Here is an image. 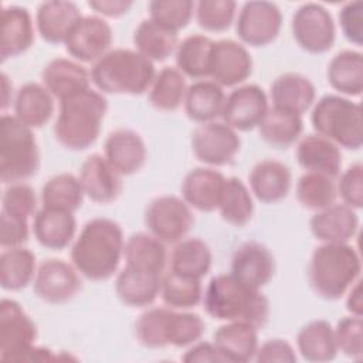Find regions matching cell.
<instances>
[{"label": "cell", "instance_id": "1", "mask_svg": "<svg viewBox=\"0 0 363 363\" xmlns=\"http://www.w3.org/2000/svg\"><path fill=\"white\" fill-rule=\"evenodd\" d=\"M125 238L121 225L108 217L88 220L71 245V264L81 277L102 282L113 277L123 258Z\"/></svg>", "mask_w": 363, "mask_h": 363}, {"label": "cell", "instance_id": "2", "mask_svg": "<svg viewBox=\"0 0 363 363\" xmlns=\"http://www.w3.org/2000/svg\"><path fill=\"white\" fill-rule=\"evenodd\" d=\"M203 308L216 320H245L262 328L269 318V301L261 292L247 286L228 274L214 275L203 289Z\"/></svg>", "mask_w": 363, "mask_h": 363}, {"label": "cell", "instance_id": "3", "mask_svg": "<svg viewBox=\"0 0 363 363\" xmlns=\"http://www.w3.org/2000/svg\"><path fill=\"white\" fill-rule=\"evenodd\" d=\"M55 140L68 150H85L99 138L108 101L98 89H85L58 102Z\"/></svg>", "mask_w": 363, "mask_h": 363}, {"label": "cell", "instance_id": "4", "mask_svg": "<svg viewBox=\"0 0 363 363\" xmlns=\"http://www.w3.org/2000/svg\"><path fill=\"white\" fill-rule=\"evenodd\" d=\"M360 255L349 242H322L308 264V281L322 299L337 301L360 279Z\"/></svg>", "mask_w": 363, "mask_h": 363}, {"label": "cell", "instance_id": "5", "mask_svg": "<svg viewBox=\"0 0 363 363\" xmlns=\"http://www.w3.org/2000/svg\"><path fill=\"white\" fill-rule=\"evenodd\" d=\"M91 81L102 94L142 95L149 91L155 64L130 48H113L91 68Z\"/></svg>", "mask_w": 363, "mask_h": 363}, {"label": "cell", "instance_id": "6", "mask_svg": "<svg viewBox=\"0 0 363 363\" xmlns=\"http://www.w3.org/2000/svg\"><path fill=\"white\" fill-rule=\"evenodd\" d=\"M311 123L315 133L339 147L359 150L363 146L362 106L347 96L328 94L319 98L312 106Z\"/></svg>", "mask_w": 363, "mask_h": 363}, {"label": "cell", "instance_id": "7", "mask_svg": "<svg viewBox=\"0 0 363 363\" xmlns=\"http://www.w3.org/2000/svg\"><path fill=\"white\" fill-rule=\"evenodd\" d=\"M0 179L4 184L26 182L40 169L34 132L13 115L3 113L0 129Z\"/></svg>", "mask_w": 363, "mask_h": 363}, {"label": "cell", "instance_id": "8", "mask_svg": "<svg viewBox=\"0 0 363 363\" xmlns=\"http://www.w3.org/2000/svg\"><path fill=\"white\" fill-rule=\"evenodd\" d=\"M147 233L164 244L183 240L194 224L189 204L177 196L163 194L149 201L143 216Z\"/></svg>", "mask_w": 363, "mask_h": 363}, {"label": "cell", "instance_id": "9", "mask_svg": "<svg viewBox=\"0 0 363 363\" xmlns=\"http://www.w3.org/2000/svg\"><path fill=\"white\" fill-rule=\"evenodd\" d=\"M37 325L23 306L9 298L0 302V359L4 362H26L35 346Z\"/></svg>", "mask_w": 363, "mask_h": 363}, {"label": "cell", "instance_id": "10", "mask_svg": "<svg viewBox=\"0 0 363 363\" xmlns=\"http://www.w3.org/2000/svg\"><path fill=\"white\" fill-rule=\"evenodd\" d=\"M291 31L296 44L309 54L329 51L336 40L330 11L319 3H303L292 14Z\"/></svg>", "mask_w": 363, "mask_h": 363}, {"label": "cell", "instance_id": "11", "mask_svg": "<svg viewBox=\"0 0 363 363\" xmlns=\"http://www.w3.org/2000/svg\"><path fill=\"white\" fill-rule=\"evenodd\" d=\"M194 157L208 167L230 164L241 147L238 132L223 121L200 123L190 138Z\"/></svg>", "mask_w": 363, "mask_h": 363}, {"label": "cell", "instance_id": "12", "mask_svg": "<svg viewBox=\"0 0 363 363\" xmlns=\"http://www.w3.org/2000/svg\"><path fill=\"white\" fill-rule=\"evenodd\" d=\"M282 28V13L272 1H245L235 20V31L241 44L265 47L277 40Z\"/></svg>", "mask_w": 363, "mask_h": 363}, {"label": "cell", "instance_id": "13", "mask_svg": "<svg viewBox=\"0 0 363 363\" xmlns=\"http://www.w3.org/2000/svg\"><path fill=\"white\" fill-rule=\"evenodd\" d=\"M81 275L72 264L64 259L47 258L38 267L33 281V291L38 299L51 305H61L81 291Z\"/></svg>", "mask_w": 363, "mask_h": 363}, {"label": "cell", "instance_id": "14", "mask_svg": "<svg viewBox=\"0 0 363 363\" xmlns=\"http://www.w3.org/2000/svg\"><path fill=\"white\" fill-rule=\"evenodd\" d=\"M252 57L240 41L223 38L213 43L208 78L221 88H235L252 74Z\"/></svg>", "mask_w": 363, "mask_h": 363}, {"label": "cell", "instance_id": "15", "mask_svg": "<svg viewBox=\"0 0 363 363\" xmlns=\"http://www.w3.org/2000/svg\"><path fill=\"white\" fill-rule=\"evenodd\" d=\"M113 41L111 24L101 16H82L67 41L65 51L78 62L95 64L102 58Z\"/></svg>", "mask_w": 363, "mask_h": 363}, {"label": "cell", "instance_id": "16", "mask_svg": "<svg viewBox=\"0 0 363 363\" xmlns=\"http://www.w3.org/2000/svg\"><path fill=\"white\" fill-rule=\"evenodd\" d=\"M268 109V96L259 85H238L225 95L221 119L237 132H250L258 128Z\"/></svg>", "mask_w": 363, "mask_h": 363}, {"label": "cell", "instance_id": "17", "mask_svg": "<svg viewBox=\"0 0 363 363\" xmlns=\"http://www.w3.org/2000/svg\"><path fill=\"white\" fill-rule=\"evenodd\" d=\"M277 271L275 257L271 250L258 241L240 244L230 264V274L250 288L261 289L271 282Z\"/></svg>", "mask_w": 363, "mask_h": 363}, {"label": "cell", "instance_id": "18", "mask_svg": "<svg viewBox=\"0 0 363 363\" xmlns=\"http://www.w3.org/2000/svg\"><path fill=\"white\" fill-rule=\"evenodd\" d=\"M78 179L85 197L94 203L109 204L121 196L122 176L104 155H89L81 164Z\"/></svg>", "mask_w": 363, "mask_h": 363}, {"label": "cell", "instance_id": "19", "mask_svg": "<svg viewBox=\"0 0 363 363\" xmlns=\"http://www.w3.org/2000/svg\"><path fill=\"white\" fill-rule=\"evenodd\" d=\"M104 156L123 177L138 173L147 160V149L142 136L132 129H115L104 142Z\"/></svg>", "mask_w": 363, "mask_h": 363}, {"label": "cell", "instance_id": "20", "mask_svg": "<svg viewBox=\"0 0 363 363\" xmlns=\"http://www.w3.org/2000/svg\"><path fill=\"white\" fill-rule=\"evenodd\" d=\"M227 177L213 167H196L186 173L182 182V199L201 213L218 208Z\"/></svg>", "mask_w": 363, "mask_h": 363}, {"label": "cell", "instance_id": "21", "mask_svg": "<svg viewBox=\"0 0 363 363\" xmlns=\"http://www.w3.org/2000/svg\"><path fill=\"white\" fill-rule=\"evenodd\" d=\"M82 18L79 7L74 1L50 0L43 1L35 11V30L50 44H64Z\"/></svg>", "mask_w": 363, "mask_h": 363}, {"label": "cell", "instance_id": "22", "mask_svg": "<svg viewBox=\"0 0 363 363\" xmlns=\"http://www.w3.org/2000/svg\"><path fill=\"white\" fill-rule=\"evenodd\" d=\"M0 23L1 61L18 57L31 48L35 37V21H33V17L26 7H3Z\"/></svg>", "mask_w": 363, "mask_h": 363}, {"label": "cell", "instance_id": "23", "mask_svg": "<svg viewBox=\"0 0 363 363\" xmlns=\"http://www.w3.org/2000/svg\"><path fill=\"white\" fill-rule=\"evenodd\" d=\"M91 72L78 61L57 57L41 71V84L60 101L91 88Z\"/></svg>", "mask_w": 363, "mask_h": 363}, {"label": "cell", "instance_id": "24", "mask_svg": "<svg viewBox=\"0 0 363 363\" xmlns=\"http://www.w3.org/2000/svg\"><path fill=\"white\" fill-rule=\"evenodd\" d=\"M251 194L265 204L284 200L292 184L291 169L279 160L264 159L252 166L248 173Z\"/></svg>", "mask_w": 363, "mask_h": 363}, {"label": "cell", "instance_id": "25", "mask_svg": "<svg viewBox=\"0 0 363 363\" xmlns=\"http://www.w3.org/2000/svg\"><path fill=\"white\" fill-rule=\"evenodd\" d=\"M309 228L320 242H349L359 230V217L354 208L333 203L312 214Z\"/></svg>", "mask_w": 363, "mask_h": 363}, {"label": "cell", "instance_id": "26", "mask_svg": "<svg viewBox=\"0 0 363 363\" xmlns=\"http://www.w3.org/2000/svg\"><path fill=\"white\" fill-rule=\"evenodd\" d=\"M295 156L298 164L305 172L336 179L342 169L340 147L318 133L301 138L296 145Z\"/></svg>", "mask_w": 363, "mask_h": 363}, {"label": "cell", "instance_id": "27", "mask_svg": "<svg viewBox=\"0 0 363 363\" xmlns=\"http://www.w3.org/2000/svg\"><path fill=\"white\" fill-rule=\"evenodd\" d=\"M269 98L274 108L302 116L313 106L316 89L308 77L299 72H284L272 81Z\"/></svg>", "mask_w": 363, "mask_h": 363}, {"label": "cell", "instance_id": "28", "mask_svg": "<svg viewBox=\"0 0 363 363\" xmlns=\"http://www.w3.org/2000/svg\"><path fill=\"white\" fill-rule=\"evenodd\" d=\"M77 233V220L74 213L41 207L33 217V234L37 242L52 251L67 248Z\"/></svg>", "mask_w": 363, "mask_h": 363}, {"label": "cell", "instance_id": "29", "mask_svg": "<svg viewBox=\"0 0 363 363\" xmlns=\"http://www.w3.org/2000/svg\"><path fill=\"white\" fill-rule=\"evenodd\" d=\"M213 342L227 363H247L254 360L259 345L258 328L245 320H228L216 329Z\"/></svg>", "mask_w": 363, "mask_h": 363}, {"label": "cell", "instance_id": "30", "mask_svg": "<svg viewBox=\"0 0 363 363\" xmlns=\"http://www.w3.org/2000/svg\"><path fill=\"white\" fill-rule=\"evenodd\" d=\"M54 96L43 84L27 82L17 91L13 101V116L31 129L43 128L52 118Z\"/></svg>", "mask_w": 363, "mask_h": 363}, {"label": "cell", "instance_id": "31", "mask_svg": "<svg viewBox=\"0 0 363 363\" xmlns=\"http://www.w3.org/2000/svg\"><path fill=\"white\" fill-rule=\"evenodd\" d=\"M224 102V88L211 79H200L187 86L183 108L186 116L200 125L221 118Z\"/></svg>", "mask_w": 363, "mask_h": 363}, {"label": "cell", "instance_id": "32", "mask_svg": "<svg viewBox=\"0 0 363 363\" xmlns=\"http://www.w3.org/2000/svg\"><path fill=\"white\" fill-rule=\"evenodd\" d=\"M162 277L123 267L116 275L115 292L130 308H147L160 295Z\"/></svg>", "mask_w": 363, "mask_h": 363}, {"label": "cell", "instance_id": "33", "mask_svg": "<svg viewBox=\"0 0 363 363\" xmlns=\"http://www.w3.org/2000/svg\"><path fill=\"white\" fill-rule=\"evenodd\" d=\"M123 259L125 267L163 275L167 262L166 244L150 233H133L125 241Z\"/></svg>", "mask_w": 363, "mask_h": 363}, {"label": "cell", "instance_id": "34", "mask_svg": "<svg viewBox=\"0 0 363 363\" xmlns=\"http://www.w3.org/2000/svg\"><path fill=\"white\" fill-rule=\"evenodd\" d=\"M329 85L343 96H360L363 92V54L342 50L332 57L326 68Z\"/></svg>", "mask_w": 363, "mask_h": 363}, {"label": "cell", "instance_id": "35", "mask_svg": "<svg viewBox=\"0 0 363 363\" xmlns=\"http://www.w3.org/2000/svg\"><path fill=\"white\" fill-rule=\"evenodd\" d=\"M211 264L213 252L208 244L199 237H191L174 244L170 252L169 271L201 281L210 272Z\"/></svg>", "mask_w": 363, "mask_h": 363}, {"label": "cell", "instance_id": "36", "mask_svg": "<svg viewBox=\"0 0 363 363\" xmlns=\"http://www.w3.org/2000/svg\"><path fill=\"white\" fill-rule=\"evenodd\" d=\"M296 349L306 362L325 363L333 360L337 354L333 326L325 319L308 322L296 335Z\"/></svg>", "mask_w": 363, "mask_h": 363}, {"label": "cell", "instance_id": "37", "mask_svg": "<svg viewBox=\"0 0 363 363\" xmlns=\"http://www.w3.org/2000/svg\"><path fill=\"white\" fill-rule=\"evenodd\" d=\"M135 50L149 61L162 62L174 54L179 45L177 33L145 18L133 31Z\"/></svg>", "mask_w": 363, "mask_h": 363}, {"label": "cell", "instance_id": "38", "mask_svg": "<svg viewBox=\"0 0 363 363\" xmlns=\"http://www.w3.org/2000/svg\"><path fill=\"white\" fill-rule=\"evenodd\" d=\"M261 139L275 149H286L301 139L303 121L301 115L269 108L258 125Z\"/></svg>", "mask_w": 363, "mask_h": 363}, {"label": "cell", "instance_id": "39", "mask_svg": "<svg viewBox=\"0 0 363 363\" xmlns=\"http://www.w3.org/2000/svg\"><path fill=\"white\" fill-rule=\"evenodd\" d=\"M35 255L26 247L3 248L0 255V285L4 291L17 292L33 284L37 272Z\"/></svg>", "mask_w": 363, "mask_h": 363}, {"label": "cell", "instance_id": "40", "mask_svg": "<svg viewBox=\"0 0 363 363\" xmlns=\"http://www.w3.org/2000/svg\"><path fill=\"white\" fill-rule=\"evenodd\" d=\"M213 43L214 41L204 34H191L179 41L174 51L176 68L191 79L200 81L208 78Z\"/></svg>", "mask_w": 363, "mask_h": 363}, {"label": "cell", "instance_id": "41", "mask_svg": "<svg viewBox=\"0 0 363 363\" xmlns=\"http://www.w3.org/2000/svg\"><path fill=\"white\" fill-rule=\"evenodd\" d=\"M85 193L78 176L72 173H57L41 187V207L75 213L81 208Z\"/></svg>", "mask_w": 363, "mask_h": 363}, {"label": "cell", "instance_id": "42", "mask_svg": "<svg viewBox=\"0 0 363 363\" xmlns=\"http://www.w3.org/2000/svg\"><path fill=\"white\" fill-rule=\"evenodd\" d=\"M186 77L176 67H164L156 72L147 91L149 104L162 112H173L183 105L187 91Z\"/></svg>", "mask_w": 363, "mask_h": 363}, {"label": "cell", "instance_id": "43", "mask_svg": "<svg viewBox=\"0 0 363 363\" xmlns=\"http://www.w3.org/2000/svg\"><path fill=\"white\" fill-rule=\"evenodd\" d=\"M217 210L221 218L234 227H244L251 221L254 216V200L242 180L227 177Z\"/></svg>", "mask_w": 363, "mask_h": 363}, {"label": "cell", "instance_id": "44", "mask_svg": "<svg viewBox=\"0 0 363 363\" xmlns=\"http://www.w3.org/2000/svg\"><path fill=\"white\" fill-rule=\"evenodd\" d=\"M172 308H147L135 322L136 340L147 349H162L170 346Z\"/></svg>", "mask_w": 363, "mask_h": 363}, {"label": "cell", "instance_id": "45", "mask_svg": "<svg viewBox=\"0 0 363 363\" xmlns=\"http://www.w3.org/2000/svg\"><path fill=\"white\" fill-rule=\"evenodd\" d=\"M160 298L163 303L172 309H193L201 302L203 298L201 281L167 271L162 277Z\"/></svg>", "mask_w": 363, "mask_h": 363}, {"label": "cell", "instance_id": "46", "mask_svg": "<svg viewBox=\"0 0 363 363\" xmlns=\"http://www.w3.org/2000/svg\"><path fill=\"white\" fill-rule=\"evenodd\" d=\"M295 196L298 203L311 211H319L336 203L337 191L335 179L319 173L305 172L296 182Z\"/></svg>", "mask_w": 363, "mask_h": 363}, {"label": "cell", "instance_id": "47", "mask_svg": "<svg viewBox=\"0 0 363 363\" xmlns=\"http://www.w3.org/2000/svg\"><path fill=\"white\" fill-rule=\"evenodd\" d=\"M194 7L196 3L191 0H152L147 4L149 18L174 33L189 26Z\"/></svg>", "mask_w": 363, "mask_h": 363}, {"label": "cell", "instance_id": "48", "mask_svg": "<svg viewBox=\"0 0 363 363\" xmlns=\"http://www.w3.org/2000/svg\"><path fill=\"white\" fill-rule=\"evenodd\" d=\"M237 13L233 0H200L194 7L197 24L208 33H221L231 27Z\"/></svg>", "mask_w": 363, "mask_h": 363}, {"label": "cell", "instance_id": "49", "mask_svg": "<svg viewBox=\"0 0 363 363\" xmlns=\"http://www.w3.org/2000/svg\"><path fill=\"white\" fill-rule=\"evenodd\" d=\"M1 213L26 220L34 217L37 213V196L34 189L24 182L7 184L1 196Z\"/></svg>", "mask_w": 363, "mask_h": 363}, {"label": "cell", "instance_id": "50", "mask_svg": "<svg viewBox=\"0 0 363 363\" xmlns=\"http://www.w3.org/2000/svg\"><path fill=\"white\" fill-rule=\"evenodd\" d=\"M337 352L359 360L363 356V320L362 316H343L333 328Z\"/></svg>", "mask_w": 363, "mask_h": 363}, {"label": "cell", "instance_id": "51", "mask_svg": "<svg viewBox=\"0 0 363 363\" xmlns=\"http://www.w3.org/2000/svg\"><path fill=\"white\" fill-rule=\"evenodd\" d=\"M206 330L200 315L189 311H173L170 325V346L189 347L201 339Z\"/></svg>", "mask_w": 363, "mask_h": 363}, {"label": "cell", "instance_id": "52", "mask_svg": "<svg viewBox=\"0 0 363 363\" xmlns=\"http://www.w3.org/2000/svg\"><path fill=\"white\" fill-rule=\"evenodd\" d=\"M336 183L337 196L342 203L359 210L363 207V164L356 162L339 173Z\"/></svg>", "mask_w": 363, "mask_h": 363}, {"label": "cell", "instance_id": "53", "mask_svg": "<svg viewBox=\"0 0 363 363\" xmlns=\"http://www.w3.org/2000/svg\"><path fill=\"white\" fill-rule=\"evenodd\" d=\"M337 18L345 38L360 47L363 44V3L360 0L345 3L339 9Z\"/></svg>", "mask_w": 363, "mask_h": 363}, {"label": "cell", "instance_id": "54", "mask_svg": "<svg viewBox=\"0 0 363 363\" xmlns=\"http://www.w3.org/2000/svg\"><path fill=\"white\" fill-rule=\"evenodd\" d=\"M28 220L1 213L0 217V245L3 248L21 247L28 241Z\"/></svg>", "mask_w": 363, "mask_h": 363}, {"label": "cell", "instance_id": "55", "mask_svg": "<svg viewBox=\"0 0 363 363\" xmlns=\"http://www.w3.org/2000/svg\"><path fill=\"white\" fill-rule=\"evenodd\" d=\"M254 360L258 363H294L296 353L288 340L274 337L258 345Z\"/></svg>", "mask_w": 363, "mask_h": 363}, {"label": "cell", "instance_id": "56", "mask_svg": "<svg viewBox=\"0 0 363 363\" xmlns=\"http://www.w3.org/2000/svg\"><path fill=\"white\" fill-rule=\"evenodd\" d=\"M182 360L186 363H227L224 354L218 350L214 342H201L197 340L196 343L190 345Z\"/></svg>", "mask_w": 363, "mask_h": 363}, {"label": "cell", "instance_id": "57", "mask_svg": "<svg viewBox=\"0 0 363 363\" xmlns=\"http://www.w3.org/2000/svg\"><path fill=\"white\" fill-rule=\"evenodd\" d=\"M91 10L96 13V16L118 18L129 13L133 6V1L129 0H91L86 3Z\"/></svg>", "mask_w": 363, "mask_h": 363}, {"label": "cell", "instance_id": "58", "mask_svg": "<svg viewBox=\"0 0 363 363\" xmlns=\"http://www.w3.org/2000/svg\"><path fill=\"white\" fill-rule=\"evenodd\" d=\"M346 296V309L350 315L362 316L363 315V298H362V281L357 279L345 294Z\"/></svg>", "mask_w": 363, "mask_h": 363}, {"label": "cell", "instance_id": "59", "mask_svg": "<svg viewBox=\"0 0 363 363\" xmlns=\"http://www.w3.org/2000/svg\"><path fill=\"white\" fill-rule=\"evenodd\" d=\"M1 109L4 112L9 106H13V101L16 96V94H13V84L4 72L1 74Z\"/></svg>", "mask_w": 363, "mask_h": 363}]
</instances>
